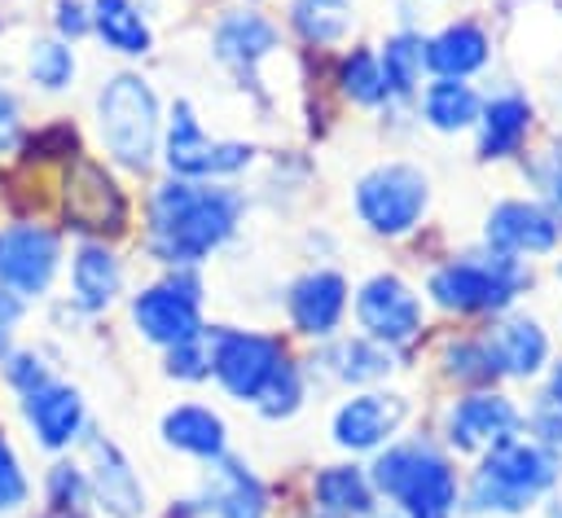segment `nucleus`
Instances as JSON below:
<instances>
[{"label":"nucleus","instance_id":"obj_41","mask_svg":"<svg viewBox=\"0 0 562 518\" xmlns=\"http://www.w3.org/2000/svg\"><path fill=\"white\" fill-rule=\"evenodd\" d=\"M536 184H540V193H544V206L558 215V224H562V149H549V154H540V162H536Z\"/></svg>","mask_w":562,"mask_h":518},{"label":"nucleus","instance_id":"obj_2","mask_svg":"<svg viewBox=\"0 0 562 518\" xmlns=\"http://www.w3.org/2000/svg\"><path fill=\"white\" fill-rule=\"evenodd\" d=\"M562 478V452L540 439H509L483 452L470 478V509L474 514H527L540 496H549Z\"/></svg>","mask_w":562,"mask_h":518},{"label":"nucleus","instance_id":"obj_49","mask_svg":"<svg viewBox=\"0 0 562 518\" xmlns=\"http://www.w3.org/2000/svg\"><path fill=\"white\" fill-rule=\"evenodd\" d=\"M395 518H400V514H395Z\"/></svg>","mask_w":562,"mask_h":518},{"label":"nucleus","instance_id":"obj_14","mask_svg":"<svg viewBox=\"0 0 562 518\" xmlns=\"http://www.w3.org/2000/svg\"><path fill=\"white\" fill-rule=\"evenodd\" d=\"M404 417H408V399L404 395L364 391V395H351L347 404H338V413L329 421V435L347 452H373V448L391 443V435L404 426Z\"/></svg>","mask_w":562,"mask_h":518},{"label":"nucleus","instance_id":"obj_37","mask_svg":"<svg viewBox=\"0 0 562 518\" xmlns=\"http://www.w3.org/2000/svg\"><path fill=\"white\" fill-rule=\"evenodd\" d=\"M299 399H303V382H299V369L294 364H285L281 369V378L268 386V395L259 399V408H263V417H290L294 408H299Z\"/></svg>","mask_w":562,"mask_h":518},{"label":"nucleus","instance_id":"obj_25","mask_svg":"<svg viewBox=\"0 0 562 518\" xmlns=\"http://www.w3.org/2000/svg\"><path fill=\"white\" fill-rule=\"evenodd\" d=\"M70 290H75V307L83 312H105L119 290H123V268L114 259V250L105 241H83L70 259Z\"/></svg>","mask_w":562,"mask_h":518},{"label":"nucleus","instance_id":"obj_24","mask_svg":"<svg viewBox=\"0 0 562 518\" xmlns=\"http://www.w3.org/2000/svg\"><path fill=\"white\" fill-rule=\"evenodd\" d=\"M487 57H492V40L479 22H452L426 40V66L435 70V79H465L483 70Z\"/></svg>","mask_w":562,"mask_h":518},{"label":"nucleus","instance_id":"obj_13","mask_svg":"<svg viewBox=\"0 0 562 518\" xmlns=\"http://www.w3.org/2000/svg\"><path fill=\"white\" fill-rule=\"evenodd\" d=\"M61 259V241L53 228L18 224L0 228V285L13 294H44Z\"/></svg>","mask_w":562,"mask_h":518},{"label":"nucleus","instance_id":"obj_34","mask_svg":"<svg viewBox=\"0 0 562 518\" xmlns=\"http://www.w3.org/2000/svg\"><path fill=\"white\" fill-rule=\"evenodd\" d=\"M443 360H448V373H452L457 382L487 386V382H496V378H501V369H496V356H492L487 338H461V342H452V347L443 351Z\"/></svg>","mask_w":562,"mask_h":518},{"label":"nucleus","instance_id":"obj_16","mask_svg":"<svg viewBox=\"0 0 562 518\" xmlns=\"http://www.w3.org/2000/svg\"><path fill=\"white\" fill-rule=\"evenodd\" d=\"M285 312H290V325L299 334L329 338L347 316V277L334 272V268L303 272L285 294Z\"/></svg>","mask_w":562,"mask_h":518},{"label":"nucleus","instance_id":"obj_47","mask_svg":"<svg viewBox=\"0 0 562 518\" xmlns=\"http://www.w3.org/2000/svg\"><path fill=\"white\" fill-rule=\"evenodd\" d=\"M558 281H562V259H558Z\"/></svg>","mask_w":562,"mask_h":518},{"label":"nucleus","instance_id":"obj_35","mask_svg":"<svg viewBox=\"0 0 562 518\" xmlns=\"http://www.w3.org/2000/svg\"><path fill=\"white\" fill-rule=\"evenodd\" d=\"M167 373L180 378V382H202L211 378V342H206V329L189 342H176L167 347Z\"/></svg>","mask_w":562,"mask_h":518},{"label":"nucleus","instance_id":"obj_1","mask_svg":"<svg viewBox=\"0 0 562 518\" xmlns=\"http://www.w3.org/2000/svg\"><path fill=\"white\" fill-rule=\"evenodd\" d=\"M241 211V189L171 176L149 193V250L171 268H193L237 233Z\"/></svg>","mask_w":562,"mask_h":518},{"label":"nucleus","instance_id":"obj_23","mask_svg":"<svg viewBox=\"0 0 562 518\" xmlns=\"http://www.w3.org/2000/svg\"><path fill=\"white\" fill-rule=\"evenodd\" d=\"M158 435L167 448L176 452H189L198 461H220L224 448H228V430H224V417L206 404H176L162 413L158 421Z\"/></svg>","mask_w":562,"mask_h":518},{"label":"nucleus","instance_id":"obj_21","mask_svg":"<svg viewBox=\"0 0 562 518\" xmlns=\"http://www.w3.org/2000/svg\"><path fill=\"white\" fill-rule=\"evenodd\" d=\"M22 417L31 421L35 439L57 452L70 439H79V430H83V399L66 382H44L40 391L22 395Z\"/></svg>","mask_w":562,"mask_h":518},{"label":"nucleus","instance_id":"obj_32","mask_svg":"<svg viewBox=\"0 0 562 518\" xmlns=\"http://www.w3.org/2000/svg\"><path fill=\"white\" fill-rule=\"evenodd\" d=\"M338 83H342V97L356 101V105H382V101H391L386 79H382V61H378V53H369V48H351V53L342 57Z\"/></svg>","mask_w":562,"mask_h":518},{"label":"nucleus","instance_id":"obj_3","mask_svg":"<svg viewBox=\"0 0 562 518\" xmlns=\"http://www.w3.org/2000/svg\"><path fill=\"white\" fill-rule=\"evenodd\" d=\"M369 483L391 505H400V518H452L461 500L452 461L426 439L391 443L386 452H378Z\"/></svg>","mask_w":562,"mask_h":518},{"label":"nucleus","instance_id":"obj_18","mask_svg":"<svg viewBox=\"0 0 562 518\" xmlns=\"http://www.w3.org/2000/svg\"><path fill=\"white\" fill-rule=\"evenodd\" d=\"M211 48H215V57L237 79H250L255 83V66L277 48V26L263 13H255V9H233V13H224L215 22Z\"/></svg>","mask_w":562,"mask_h":518},{"label":"nucleus","instance_id":"obj_39","mask_svg":"<svg viewBox=\"0 0 562 518\" xmlns=\"http://www.w3.org/2000/svg\"><path fill=\"white\" fill-rule=\"evenodd\" d=\"M4 378H9L22 395H31V391H40L44 382H53L48 364H44L35 351H18V356H9V360H4Z\"/></svg>","mask_w":562,"mask_h":518},{"label":"nucleus","instance_id":"obj_28","mask_svg":"<svg viewBox=\"0 0 562 518\" xmlns=\"http://www.w3.org/2000/svg\"><path fill=\"white\" fill-rule=\"evenodd\" d=\"M483 114V97L465 79H430L422 88V119L435 132H465Z\"/></svg>","mask_w":562,"mask_h":518},{"label":"nucleus","instance_id":"obj_15","mask_svg":"<svg viewBox=\"0 0 562 518\" xmlns=\"http://www.w3.org/2000/svg\"><path fill=\"white\" fill-rule=\"evenodd\" d=\"M88 448V492L92 500L110 514V518H140L145 514V487L132 470V461L123 457V448L97 430H88L83 439Z\"/></svg>","mask_w":562,"mask_h":518},{"label":"nucleus","instance_id":"obj_30","mask_svg":"<svg viewBox=\"0 0 562 518\" xmlns=\"http://www.w3.org/2000/svg\"><path fill=\"white\" fill-rule=\"evenodd\" d=\"M378 61H382L386 92L391 97H413L417 83H422V70H426V40L417 31H395L378 48Z\"/></svg>","mask_w":562,"mask_h":518},{"label":"nucleus","instance_id":"obj_31","mask_svg":"<svg viewBox=\"0 0 562 518\" xmlns=\"http://www.w3.org/2000/svg\"><path fill=\"white\" fill-rule=\"evenodd\" d=\"M290 22L307 44H338L351 31L356 9H351V0H294Z\"/></svg>","mask_w":562,"mask_h":518},{"label":"nucleus","instance_id":"obj_44","mask_svg":"<svg viewBox=\"0 0 562 518\" xmlns=\"http://www.w3.org/2000/svg\"><path fill=\"white\" fill-rule=\"evenodd\" d=\"M18 320H22V294H13V290L0 285V356L9 351V338H13Z\"/></svg>","mask_w":562,"mask_h":518},{"label":"nucleus","instance_id":"obj_40","mask_svg":"<svg viewBox=\"0 0 562 518\" xmlns=\"http://www.w3.org/2000/svg\"><path fill=\"white\" fill-rule=\"evenodd\" d=\"M26 474H22V465H18V457H13V448H9V439L0 435V509H18L22 500H26Z\"/></svg>","mask_w":562,"mask_h":518},{"label":"nucleus","instance_id":"obj_38","mask_svg":"<svg viewBox=\"0 0 562 518\" xmlns=\"http://www.w3.org/2000/svg\"><path fill=\"white\" fill-rule=\"evenodd\" d=\"M527 426H531V435L540 439V443H549V448H558L562 452V399H553L549 391L527 408Z\"/></svg>","mask_w":562,"mask_h":518},{"label":"nucleus","instance_id":"obj_19","mask_svg":"<svg viewBox=\"0 0 562 518\" xmlns=\"http://www.w3.org/2000/svg\"><path fill=\"white\" fill-rule=\"evenodd\" d=\"M202 509L215 518H268V487L246 461L224 452L202 483Z\"/></svg>","mask_w":562,"mask_h":518},{"label":"nucleus","instance_id":"obj_26","mask_svg":"<svg viewBox=\"0 0 562 518\" xmlns=\"http://www.w3.org/2000/svg\"><path fill=\"white\" fill-rule=\"evenodd\" d=\"M312 500L329 518H369L373 514V483L356 465H325L312 478Z\"/></svg>","mask_w":562,"mask_h":518},{"label":"nucleus","instance_id":"obj_4","mask_svg":"<svg viewBox=\"0 0 562 518\" xmlns=\"http://www.w3.org/2000/svg\"><path fill=\"white\" fill-rule=\"evenodd\" d=\"M527 285H531L527 259L501 250L461 255L430 272V299L448 312H505Z\"/></svg>","mask_w":562,"mask_h":518},{"label":"nucleus","instance_id":"obj_9","mask_svg":"<svg viewBox=\"0 0 562 518\" xmlns=\"http://www.w3.org/2000/svg\"><path fill=\"white\" fill-rule=\"evenodd\" d=\"M162 158H167L171 176H180V180H220V176H233V171L250 167L255 162V145H246V140H211L202 132L193 105L176 101L171 119H167Z\"/></svg>","mask_w":562,"mask_h":518},{"label":"nucleus","instance_id":"obj_11","mask_svg":"<svg viewBox=\"0 0 562 518\" xmlns=\"http://www.w3.org/2000/svg\"><path fill=\"white\" fill-rule=\"evenodd\" d=\"M527 430V413L501 395V391H474V395H461L448 417H443V435L457 452H487L496 443H509Z\"/></svg>","mask_w":562,"mask_h":518},{"label":"nucleus","instance_id":"obj_27","mask_svg":"<svg viewBox=\"0 0 562 518\" xmlns=\"http://www.w3.org/2000/svg\"><path fill=\"white\" fill-rule=\"evenodd\" d=\"M92 31L101 35L105 48L123 57H145L154 48V31L136 0H92Z\"/></svg>","mask_w":562,"mask_h":518},{"label":"nucleus","instance_id":"obj_48","mask_svg":"<svg viewBox=\"0 0 562 518\" xmlns=\"http://www.w3.org/2000/svg\"><path fill=\"white\" fill-rule=\"evenodd\" d=\"M53 518H75V514H53Z\"/></svg>","mask_w":562,"mask_h":518},{"label":"nucleus","instance_id":"obj_20","mask_svg":"<svg viewBox=\"0 0 562 518\" xmlns=\"http://www.w3.org/2000/svg\"><path fill=\"white\" fill-rule=\"evenodd\" d=\"M531 119H536V110H531V101L522 92H496V97H487L483 101V114L474 123L479 127L474 154L483 162L514 158L527 145V136H531Z\"/></svg>","mask_w":562,"mask_h":518},{"label":"nucleus","instance_id":"obj_12","mask_svg":"<svg viewBox=\"0 0 562 518\" xmlns=\"http://www.w3.org/2000/svg\"><path fill=\"white\" fill-rule=\"evenodd\" d=\"M483 241L487 250H501V255H553L558 241H562V224L558 215L544 206V202H527V198H505L487 211V224H483Z\"/></svg>","mask_w":562,"mask_h":518},{"label":"nucleus","instance_id":"obj_6","mask_svg":"<svg viewBox=\"0 0 562 518\" xmlns=\"http://www.w3.org/2000/svg\"><path fill=\"white\" fill-rule=\"evenodd\" d=\"M351 206L369 233L404 237L422 224V215L430 206V180L413 162H378L373 171H364L356 180Z\"/></svg>","mask_w":562,"mask_h":518},{"label":"nucleus","instance_id":"obj_7","mask_svg":"<svg viewBox=\"0 0 562 518\" xmlns=\"http://www.w3.org/2000/svg\"><path fill=\"white\" fill-rule=\"evenodd\" d=\"M211 342V378L241 404H259L268 395V386L281 378L285 347L272 334H255V329H206Z\"/></svg>","mask_w":562,"mask_h":518},{"label":"nucleus","instance_id":"obj_45","mask_svg":"<svg viewBox=\"0 0 562 518\" xmlns=\"http://www.w3.org/2000/svg\"><path fill=\"white\" fill-rule=\"evenodd\" d=\"M544 391H549L553 399H562V360H558V364L549 369V386H544Z\"/></svg>","mask_w":562,"mask_h":518},{"label":"nucleus","instance_id":"obj_5","mask_svg":"<svg viewBox=\"0 0 562 518\" xmlns=\"http://www.w3.org/2000/svg\"><path fill=\"white\" fill-rule=\"evenodd\" d=\"M97 123L119 167L145 171L158 149V97L140 75H114L97 97Z\"/></svg>","mask_w":562,"mask_h":518},{"label":"nucleus","instance_id":"obj_33","mask_svg":"<svg viewBox=\"0 0 562 518\" xmlns=\"http://www.w3.org/2000/svg\"><path fill=\"white\" fill-rule=\"evenodd\" d=\"M26 70H31V79L40 88L61 92L75 79V53L66 48V40H35L31 44V57H26Z\"/></svg>","mask_w":562,"mask_h":518},{"label":"nucleus","instance_id":"obj_36","mask_svg":"<svg viewBox=\"0 0 562 518\" xmlns=\"http://www.w3.org/2000/svg\"><path fill=\"white\" fill-rule=\"evenodd\" d=\"M83 496H92V492H88V474H79L75 465H53V470H48V505H53L57 514L79 509Z\"/></svg>","mask_w":562,"mask_h":518},{"label":"nucleus","instance_id":"obj_29","mask_svg":"<svg viewBox=\"0 0 562 518\" xmlns=\"http://www.w3.org/2000/svg\"><path fill=\"white\" fill-rule=\"evenodd\" d=\"M325 369H329V378H338V382H351V386H360V382H378V378H386L391 373V347H382V342H373V338H338L329 351H325Z\"/></svg>","mask_w":562,"mask_h":518},{"label":"nucleus","instance_id":"obj_43","mask_svg":"<svg viewBox=\"0 0 562 518\" xmlns=\"http://www.w3.org/2000/svg\"><path fill=\"white\" fill-rule=\"evenodd\" d=\"M22 136V110H18V97L0 88V154L13 149Z\"/></svg>","mask_w":562,"mask_h":518},{"label":"nucleus","instance_id":"obj_46","mask_svg":"<svg viewBox=\"0 0 562 518\" xmlns=\"http://www.w3.org/2000/svg\"><path fill=\"white\" fill-rule=\"evenodd\" d=\"M549 518H562V500H549Z\"/></svg>","mask_w":562,"mask_h":518},{"label":"nucleus","instance_id":"obj_10","mask_svg":"<svg viewBox=\"0 0 562 518\" xmlns=\"http://www.w3.org/2000/svg\"><path fill=\"white\" fill-rule=\"evenodd\" d=\"M356 320L364 329V338L382 342V347H404L422 334V299L408 281H400L395 272H378L356 290Z\"/></svg>","mask_w":562,"mask_h":518},{"label":"nucleus","instance_id":"obj_17","mask_svg":"<svg viewBox=\"0 0 562 518\" xmlns=\"http://www.w3.org/2000/svg\"><path fill=\"white\" fill-rule=\"evenodd\" d=\"M66 219L70 228H83V233H101V228L119 233L127 224V202L97 162H79L75 176L66 180Z\"/></svg>","mask_w":562,"mask_h":518},{"label":"nucleus","instance_id":"obj_42","mask_svg":"<svg viewBox=\"0 0 562 518\" xmlns=\"http://www.w3.org/2000/svg\"><path fill=\"white\" fill-rule=\"evenodd\" d=\"M53 22H57V35L61 40H79L83 31H92V9H83L79 0H57Z\"/></svg>","mask_w":562,"mask_h":518},{"label":"nucleus","instance_id":"obj_22","mask_svg":"<svg viewBox=\"0 0 562 518\" xmlns=\"http://www.w3.org/2000/svg\"><path fill=\"white\" fill-rule=\"evenodd\" d=\"M487 347L496 356L501 378H536L549 364V334L536 316H505L492 325Z\"/></svg>","mask_w":562,"mask_h":518},{"label":"nucleus","instance_id":"obj_8","mask_svg":"<svg viewBox=\"0 0 562 518\" xmlns=\"http://www.w3.org/2000/svg\"><path fill=\"white\" fill-rule=\"evenodd\" d=\"M132 325L154 347H176L202 334V281L193 268H176L171 277L145 285L132 299Z\"/></svg>","mask_w":562,"mask_h":518}]
</instances>
